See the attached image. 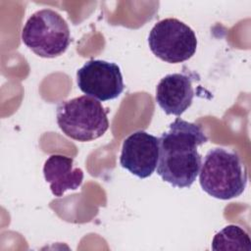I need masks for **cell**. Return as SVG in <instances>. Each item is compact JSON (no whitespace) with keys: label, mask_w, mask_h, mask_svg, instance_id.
<instances>
[{"label":"cell","mask_w":251,"mask_h":251,"mask_svg":"<svg viewBox=\"0 0 251 251\" xmlns=\"http://www.w3.org/2000/svg\"><path fill=\"white\" fill-rule=\"evenodd\" d=\"M207 141L200 126L176 118L159 138L157 174L174 187H190L202 165L197 148Z\"/></svg>","instance_id":"1"},{"label":"cell","mask_w":251,"mask_h":251,"mask_svg":"<svg viewBox=\"0 0 251 251\" xmlns=\"http://www.w3.org/2000/svg\"><path fill=\"white\" fill-rule=\"evenodd\" d=\"M199 182L212 197L222 200L238 197L247 185L246 166L234 151L213 148L204 157Z\"/></svg>","instance_id":"2"},{"label":"cell","mask_w":251,"mask_h":251,"mask_svg":"<svg viewBox=\"0 0 251 251\" xmlns=\"http://www.w3.org/2000/svg\"><path fill=\"white\" fill-rule=\"evenodd\" d=\"M56 121L67 136L81 142L101 137L109 127L107 111L99 100L87 95L62 101L56 109Z\"/></svg>","instance_id":"3"},{"label":"cell","mask_w":251,"mask_h":251,"mask_svg":"<svg viewBox=\"0 0 251 251\" xmlns=\"http://www.w3.org/2000/svg\"><path fill=\"white\" fill-rule=\"evenodd\" d=\"M22 40L42 58L62 55L71 43V31L65 19L51 9L33 13L22 30Z\"/></svg>","instance_id":"4"},{"label":"cell","mask_w":251,"mask_h":251,"mask_svg":"<svg viewBox=\"0 0 251 251\" xmlns=\"http://www.w3.org/2000/svg\"><path fill=\"white\" fill-rule=\"evenodd\" d=\"M148 44L151 52L167 63H182L196 52L197 38L187 25L176 18L164 19L152 27Z\"/></svg>","instance_id":"5"},{"label":"cell","mask_w":251,"mask_h":251,"mask_svg":"<svg viewBox=\"0 0 251 251\" xmlns=\"http://www.w3.org/2000/svg\"><path fill=\"white\" fill-rule=\"evenodd\" d=\"M78 88L99 101L119 97L125 84L120 67L104 60H90L76 72Z\"/></svg>","instance_id":"6"},{"label":"cell","mask_w":251,"mask_h":251,"mask_svg":"<svg viewBox=\"0 0 251 251\" xmlns=\"http://www.w3.org/2000/svg\"><path fill=\"white\" fill-rule=\"evenodd\" d=\"M159 153V138L144 130H137L125 139L120 164L139 178H146L155 172Z\"/></svg>","instance_id":"7"},{"label":"cell","mask_w":251,"mask_h":251,"mask_svg":"<svg viewBox=\"0 0 251 251\" xmlns=\"http://www.w3.org/2000/svg\"><path fill=\"white\" fill-rule=\"evenodd\" d=\"M193 78L187 74H170L156 87V102L167 115L181 116L192 104Z\"/></svg>","instance_id":"8"},{"label":"cell","mask_w":251,"mask_h":251,"mask_svg":"<svg viewBox=\"0 0 251 251\" xmlns=\"http://www.w3.org/2000/svg\"><path fill=\"white\" fill-rule=\"evenodd\" d=\"M43 175L50 183L53 195L63 196L67 190L77 189L83 180V172L74 168V159L64 155H51L44 163Z\"/></svg>","instance_id":"9"},{"label":"cell","mask_w":251,"mask_h":251,"mask_svg":"<svg viewBox=\"0 0 251 251\" xmlns=\"http://www.w3.org/2000/svg\"><path fill=\"white\" fill-rule=\"evenodd\" d=\"M212 249L215 251H251V239L245 229L239 226L229 225L215 234Z\"/></svg>","instance_id":"10"}]
</instances>
